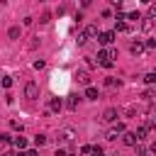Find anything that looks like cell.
Returning <instances> with one entry per match:
<instances>
[{"instance_id": "obj_11", "label": "cell", "mask_w": 156, "mask_h": 156, "mask_svg": "<svg viewBox=\"0 0 156 156\" xmlns=\"http://www.w3.org/2000/svg\"><path fill=\"white\" fill-rule=\"evenodd\" d=\"M76 78H78V83H83V85H90V76H88L85 71H78V76H76Z\"/></svg>"}, {"instance_id": "obj_13", "label": "cell", "mask_w": 156, "mask_h": 156, "mask_svg": "<svg viewBox=\"0 0 156 156\" xmlns=\"http://www.w3.org/2000/svg\"><path fill=\"white\" fill-rule=\"evenodd\" d=\"M12 144H15L20 151H22V149H27V139H24V136H15V139H12Z\"/></svg>"}, {"instance_id": "obj_26", "label": "cell", "mask_w": 156, "mask_h": 156, "mask_svg": "<svg viewBox=\"0 0 156 156\" xmlns=\"http://www.w3.org/2000/svg\"><path fill=\"white\" fill-rule=\"evenodd\" d=\"M90 156H105V154H102L100 146H93V154H90Z\"/></svg>"}, {"instance_id": "obj_20", "label": "cell", "mask_w": 156, "mask_h": 156, "mask_svg": "<svg viewBox=\"0 0 156 156\" xmlns=\"http://www.w3.org/2000/svg\"><path fill=\"white\" fill-rule=\"evenodd\" d=\"M144 80H146L149 85H154V83H156V73H146V76H144Z\"/></svg>"}, {"instance_id": "obj_1", "label": "cell", "mask_w": 156, "mask_h": 156, "mask_svg": "<svg viewBox=\"0 0 156 156\" xmlns=\"http://www.w3.org/2000/svg\"><path fill=\"white\" fill-rule=\"evenodd\" d=\"M112 58H117V51L115 49H100L98 51V63L100 66H105V68H112Z\"/></svg>"}, {"instance_id": "obj_23", "label": "cell", "mask_w": 156, "mask_h": 156, "mask_svg": "<svg viewBox=\"0 0 156 156\" xmlns=\"http://www.w3.org/2000/svg\"><path fill=\"white\" fill-rule=\"evenodd\" d=\"M10 85H12V78L5 76V78H2V88H10Z\"/></svg>"}, {"instance_id": "obj_29", "label": "cell", "mask_w": 156, "mask_h": 156, "mask_svg": "<svg viewBox=\"0 0 156 156\" xmlns=\"http://www.w3.org/2000/svg\"><path fill=\"white\" fill-rule=\"evenodd\" d=\"M139 17H141L139 12H129V15H127V20H139Z\"/></svg>"}, {"instance_id": "obj_4", "label": "cell", "mask_w": 156, "mask_h": 156, "mask_svg": "<svg viewBox=\"0 0 156 156\" xmlns=\"http://www.w3.org/2000/svg\"><path fill=\"white\" fill-rule=\"evenodd\" d=\"M98 41H100L102 46L112 44V41H115V32H100V34H98Z\"/></svg>"}, {"instance_id": "obj_31", "label": "cell", "mask_w": 156, "mask_h": 156, "mask_svg": "<svg viewBox=\"0 0 156 156\" xmlns=\"http://www.w3.org/2000/svg\"><path fill=\"white\" fill-rule=\"evenodd\" d=\"M146 129H154V132H156V119H151V122L146 124Z\"/></svg>"}, {"instance_id": "obj_17", "label": "cell", "mask_w": 156, "mask_h": 156, "mask_svg": "<svg viewBox=\"0 0 156 156\" xmlns=\"http://www.w3.org/2000/svg\"><path fill=\"white\" fill-rule=\"evenodd\" d=\"M80 154H83V156H90V154H93V146H90V144H83V146H80Z\"/></svg>"}, {"instance_id": "obj_8", "label": "cell", "mask_w": 156, "mask_h": 156, "mask_svg": "<svg viewBox=\"0 0 156 156\" xmlns=\"http://www.w3.org/2000/svg\"><path fill=\"white\" fill-rule=\"evenodd\" d=\"M83 34H85V39H90V37H98V34H100V32H98V24H88Z\"/></svg>"}, {"instance_id": "obj_30", "label": "cell", "mask_w": 156, "mask_h": 156, "mask_svg": "<svg viewBox=\"0 0 156 156\" xmlns=\"http://www.w3.org/2000/svg\"><path fill=\"white\" fill-rule=\"evenodd\" d=\"M76 41H78V44H80V46H83V44H85V41H88V39H85V34H78V39H76Z\"/></svg>"}, {"instance_id": "obj_7", "label": "cell", "mask_w": 156, "mask_h": 156, "mask_svg": "<svg viewBox=\"0 0 156 156\" xmlns=\"http://www.w3.org/2000/svg\"><path fill=\"white\" fill-rule=\"evenodd\" d=\"M102 119H105V122H115V119H117V110H115V107H107V110L102 112Z\"/></svg>"}, {"instance_id": "obj_32", "label": "cell", "mask_w": 156, "mask_h": 156, "mask_svg": "<svg viewBox=\"0 0 156 156\" xmlns=\"http://www.w3.org/2000/svg\"><path fill=\"white\" fill-rule=\"evenodd\" d=\"M151 149H154V151H156V141H154V144H151Z\"/></svg>"}, {"instance_id": "obj_33", "label": "cell", "mask_w": 156, "mask_h": 156, "mask_svg": "<svg viewBox=\"0 0 156 156\" xmlns=\"http://www.w3.org/2000/svg\"><path fill=\"white\" fill-rule=\"evenodd\" d=\"M154 22H156V17H154Z\"/></svg>"}, {"instance_id": "obj_5", "label": "cell", "mask_w": 156, "mask_h": 156, "mask_svg": "<svg viewBox=\"0 0 156 156\" xmlns=\"http://www.w3.org/2000/svg\"><path fill=\"white\" fill-rule=\"evenodd\" d=\"M122 141H124L127 146H136V144H139L136 136H134V132H124V134H122Z\"/></svg>"}, {"instance_id": "obj_18", "label": "cell", "mask_w": 156, "mask_h": 156, "mask_svg": "<svg viewBox=\"0 0 156 156\" xmlns=\"http://www.w3.org/2000/svg\"><path fill=\"white\" fill-rule=\"evenodd\" d=\"M105 85H107V88H115V85H119V78H107Z\"/></svg>"}, {"instance_id": "obj_28", "label": "cell", "mask_w": 156, "mask_h": 156, "mask_svg": "<svg viewBox=\"0 0 156 156\" xmlns=\"http://www.w3.org/2000/svg\"><path fill=\"white\" fill-rule=\"evenodd\" d=\"M144 100H154V90H144Z\"/></svg>"}, {"instance_id": "obj_25", "label": "cell", "mask_w": 156, "mask_h": 156, "mask_svg": "<svg viewBox=\"0 0 156 156\" xmlns=\"http://www.w3.org/2000/svg\"><path fill=\"white\" fill-rule=\"evenodd\" d=\"M144 49H156V39H149V41L144 44Z\"/></svg>"}, {"instance_id": "obj_27", "label": "cell", "mask_w": 156, "mask_h": 156, "mask_svg": "<svg viewBox=\"0 0 156 156\" xmlns=\"http://www.w3.org/2000/svg\"><path fill=\"white\" fill-rule=\"evenodd\" d=\"M141 27H144V29H146V32H149V29H151V20H149V17H146V20H144V22H141Z\"/></svg>"}, {"instance_id": "obj_16", "label": "cell", "mask_w": 156, "mask_h": 156, "mask_svg": "<svg viewBox=\"0 0 156 156\" xmlns=\"http://www.w3.org/2000/svg\"><path fill=\"white\" fill-rule=\"evenodd\" d=\"M34 144H37V146H44V144H46V136H44V134H37V136H34Z\"/></svg>"}, {"instance_id": "obj_9", "label": "cell", "mask_w": 156, "mask_h": 156, "mask_svg": "<svg viewBox=\"0 0 156 156\" xmlns=\"http://www.w3.org/2000/svg\"><path fill=\"white\" fill-rule=\"evenodd\" d=\"M129 51H132L134 56H139V54L144 51V44H141V41H132V44H129Z\"/></svg>"}, {"instance_id": "obj_3", "label": "cell", "mask_w": 156, "mask_h": 156, "mask_svg": "<svg viewBox=\"0 0 156 156\" xmlns=\"http://www.w3.org/2000/svg\"><path fill=\"white\" fill-rule=\"evenodd\" d=\"M24 95H27V98H29V100H37V98H39V85H37V83H32V80H29V83H27V85H24Z\"/></svg>"}, {"instance_id": "obj_19", "label": "cell", "mask_w": 156, "mask_h": 156, "mask_svg": "<svg viewBox=\"0 0 156 156\" xmlns=\"http://www.w3.org/2000/svg\"><path fill=\"white\" fill-rule=\"evenodd\" d=\"M73 139V132L71 129H63V136H61V141H71Z\"/></svg>"}, {"instance_id": "obj_10", "label": "cell", "mask_w": 156, "mask_h": 156, "mask_svg": "<svg viewBox=\"0 0 156 156\" xmlns=\"http://www.w3.org/2000/svg\"><path fill=\"white\" fill-rule=\"evenodd\" d=\"M146 132H149V129H146V124H141V127H139V129L134 132V136H136V141H144V139H146Z\"/></svg>"}, {"instance_id": "obj_15", "label": "cell", "mask_w": 156, "mask_h": 156, "mask_svg": "<svg viewBox=\"0 0 156 156\" xmlns=\"http://www.w3.org/2000/svg\"><path fill=\"white\" fill-rule=\"evenodd\" d=\"M10 39H20V27H10Z\"/></svg>"}, {"instance_id": "obj_22", "label": "cell", "mask_w": 156, "mask_h": 156, "mask_svg": "<svg viewBox=\"0 0 156 156\" xmlns=\"http://www.w3.org/2000/svg\"><path fill=\"white\" fill-rule=\"evenodd\" d=\"M151 17H156V2L149 5V20H151Z\"/></svg>"}, {"instance_id": "obj_21", "label": "cell", "mask_w": 156, "mask_h": 156, "mask_svg": "<svg viewBox=\"0 0 156 156\" xmlns=\"http://www.w3.org/2000/svg\"><path fill=\"white\" fill-rule=\"evenodd\" d=\"M134 149H136V156H144V154H146V146H141V144H136Z\"/></svg>"}, {"instance_id": "obj_12", "label": "cell", "mask_w": 156, "mask_h": 156, "mask_svg": "<svg viewBox=\"0 0 156 156\" xmlns=\"http://www.w3.org/2000/svg\"><path fill=\"white\" fill-rule=\"evenodd\" d=\"M66 107H68V110H76V107H78V95H68Z\"/></svg>"}, {"instance_id": "obj_14", "label": "cell", "mask_w": 156, "mask_h": 156, "mask_svg": "<svg viewBox=\"0 0 156 156\" xmlns=\"http://www.w3.org/2000/svg\"><path fill=\"white\" fill-rule=\"evenodd\" d=\"M85 98H88V100H98V90H95L93 85H88V88H85Z\"/></svg>"}, {"instance_id": "obj_24", "label": "cell", "mask_w": 156, "mask_h": 156, "mask_svg": "<svg viewBox=\"0 0 156 156\" xmlns=\"http://www.w3.org/2000/svg\"><path fill=\"white\" fill-rule=\"evenodd\" d=\"M0 141H2V144H10L12 136H10V134H0Z\"/></svg>"}, {"instance_id": "obj_6", "label": "cell", "mask_w": 156, "mask_h": 156, "mask_svg": "<svg viewBox=\"0 0 156 156\" xmlns=\"http://www.w3.org/2000/svg\"><path fill=\"white\" fill-rule=\"evenodd\" d=\"M61 107H63L61 98H51V100H49V110H51V112H61Z\"/></svg>"}, {"instance_id": "obj_2", "label": "cell", "mask_w": 156, "mask_h": 156, "mask_svg": "<svg viewBox=\"0 0 156 156\" xmlns=\"http://www.w3.org/2000/svg\"><path fill=\"white\" fill-rule=\"evenodd\" d=\"M119 134H124V124H122V122H117L115 127H110V129H107V134H105V139H110V141H112V139H117Z\"/></svg>"}]
</instances>
